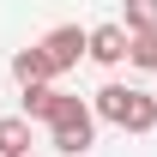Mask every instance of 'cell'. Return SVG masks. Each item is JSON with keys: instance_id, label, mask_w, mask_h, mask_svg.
<instances>
[{"instance_id": "1", "label": "cell", "mask_w": 157, "mask_h": 157, "mask_svg": "<svg viewBox=\"0 0 157 157\" xmlns=\"http://www.w3.org/2000/svg\"><path fill=\"white\" fill-rule=\"evenodd\" d=\"M91 109H97V121H115L121 133H151L157 127V97H145L133 85H103Z\"/></svg>"}, {"instance_id": "2", "label": "cell", "mask_w": 157, "mask_h": 157, "mask_svg": "<svg viewBox=\"0 0 157 157\" xmlns=\"http://www.w3.org/2000/svg\"><path fill=\"white\" fill-rule=\"evenodd\" d=\"M42 55L55 60V78L67 67H78V55H91V30H78V24H55L48 36H42Z\"/></svg>"}, {"instance_id": "3", "label": "cell", "mask_w": 157, "mask_h": 157, "mask_svg": "<svg viewBox=\"0 0 157 157\" xmlns=\"http://www.w3.org/2000/svg\"><path fill=\"white\" fill-rule=\"evenodd\" d=\"M127 48H133V30H127V24H97V30H91V60H97V67H121Z\"/></svg>"}, {"instance_id": "4", "label": "cell", "mask_w": 157, "mask_h": 157, "mask_svg": "<svg viewBox=\"0 0 157 157\" xmlns=\"http://www.w3.org/2000/svg\"><path fill=\"white\" fill-rule=\"evenodd\" d=\"M12 78H18V85H48V78H55V60L42 55V42H30V48L12 55Z\"/></svg>"}, {"instance_id": "5", "label": "cell", "mask_w": 157, "mask_h": 157, "mask_svg": "<svg viewBox=\"0 0 157 157\" xmlns=\"http://www.w3.org/2000/svg\"><path fill=\"white\" fill-rule=\"evenodd\" d=\"M0 157H30V115H0Z\"/></svg>"}, {"instance_id": "6", "label": "cell", "mask_w": 157, "mask_h": 157, "mask_svg": "<svg viewBox=\"0 0 157 157\" xmlns=\"http://www.w3.org/2000/svg\"><path fill=\"white\" fill-rule=\"evenodd\" d=\"M127 60H133L139 73H157V30H139L133 48H127Z\"/></svg>"}, {"instance_id": "7", "label": "cell", "mask_w": 157, "mask_h": 157, "mask_svg": "<svg viewBox=\"0 0 157 157\" xmlns=\"http://www.w3.org/2000/svg\"><path fill=\"white\" fill-rule=\"evenodd\" d=\"M127 30H157V0H127Z\"/></svg>"}]
</instances>
